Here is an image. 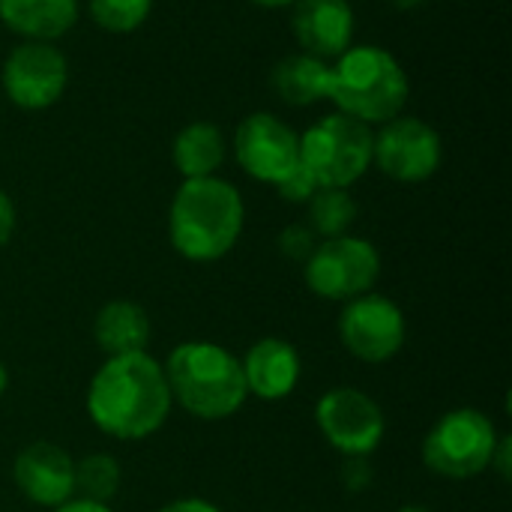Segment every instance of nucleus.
<instances>
[{
	"instance_id": "f257e3e1",
	"label": "nucleus",
	"mask_w": 512,
	"mask_h": 512,
	"mask_svg": "<svg viewBox=\"0 0 512 512\" xmlns=\"http://www.w3.org/2000/svg\"><path fill=\"white\" fill-rule=\"evenodd\" d=\"M87 417L117 441H144L171 417L165 369L147 351L108 357L87 387Z\"/></svg>"
},
{
	"instance_id": "f03ea898",
	"label": "nucleus",
	"mask_w": 512,
	"mask_h": 512,
	"mask_svg": "<svg viewBox=\"0 0 512 512\" xmlns=\"http://www.w3.org/2000/svg\"><path fill=\"white\" fill-rule=\"evenodd\" d=\"M246 225V204L234 183L216 177L183 180L168 207V240L192 264L225 258Z\"/></svg>"
},
{
	"instance_id": "7ed1b4c3",
	"label": "nucleus",
	"mask_w": 512,
	"mask_h": 512,
	"mask_svg": "<svg viewBox=\"0 0 512 512\" xmlns=\"http://www.w3.org/2000/svg\"><path fill=\"white\" fill-rule=\"evenodd\" d=\"M411 81L399 57L381 45H351L330 63L327 102L363 126H381L408 105Z\"/></svg>"
},
{
	"instance_id": "20e7f679",
	"label": "nucleus",
	"mask_w": 512,
	"mask_h": 512,
	"mask_svg": "<svg viewBox=\"0 0 512 512\" xmlns=\"http://www.w3.org/2000/svg\"><path fill=\"white\" fill-rule=\"evenodd\" d=\"M162 369L171 402L204 423L234 417L249 399L240 357L216 342H183L168 354Z\"/></svg>"
},
{
	"instance_id": "39448f33",
	"label": "nucleus",
	"mask_w": 512,
	"mask_h": 512,
	"mask_svg": "<svg viewBox=\"0 0 512 512\" xmlns=\"http://www.w3.org/2000/svg\"><path fill=\"white\" fill-rule=\"evenodd\" d=\"M300 165L321 189H351L372 168V126L339 111L300 132Z\"/></svg>"
},
{
	"instance_id": "423d86ee",
	"label": "nucleus",
	"mask_w": 512,
	"mask_h": 512,
	"mask_svg": "<svg viewBox=\"0 0 512 512\" xmlns=\"http://www.w3.org/2000/svg\"><path fill=\"white\" fill-rule=\"evenodd\" d=\"M495 423L477 408L447 411L423 441V462L444 480H474L492 465L498 447Z\"/></svg>"
},
{
	"instance_id": "0eeeda50",
	"label": "nucleus",
	"mask_w": 512,
	"mask_h": 512,
	"mask_svg": "<svg viewBox=\"0 0 512 512\" xmlns=\"http://www.w3.org/2000/svg\"><path fill=\"white\" fill-rule=\"evenodd\" d=\"M303 279L315 297L348 303L375 288L381 279V255L369 240L354 234L318 240L303 264Z\"/></svg>"
},
{
	"instance_id": "6e6552de",
	"label": "nucleus",
	"mask_w": 512,
	"mask_h": 512,
	"mask_svg": "<svg viewBox=\"0 0 512 512\" xmlns=\"http://www.w3.org/2000/svg\"><path fill=\"white\" fill-rule=\"evenodd\" d=\"M444 162L441 132L414 114H399L372 132V165L396 183H426Z\"/></svg>"
},
{
	"instance_id": "1a4fd4ad",
	"label": "nucleus",
	"mask_w": 512,
	"mask_h": 512,
	"mask_svg": "<svg viewBox=\"0 0 512 512\" xmlns=\"http://www.w3.org/2000/svg\"><path fill=\"white\" fill-rule=\"evenodd\" d=\"M324 441L345 459H369L387 432L381 405L357 387H333L315 405Z\"/></svg>"
},
{
	"instance_id": "9d476101",
	"label": "nucleus",
	"mask_w": 512,
	"mask_h": 512,
	"mask_svg": "<svg viewBox=\"0 0 512 512\" xmlns=\"http://www.w3.org/2000/svg\"><path fill=\"white\" fill-rule=\"evenodd\" d=\"M66 84L69 63L54 42H18L0 66V87L21 111H45L57 105Z\"/></svg>"
},
{
	"instance_id": "9b49d317",
	"label": "nucleus",
	"mask_w": 512,
	"mask_h": 512,
	"mask_svg": "<svg viewBox=\"0 0 512 512\" xmlns=\"http://www.w3.org/2000/svg\"><path fill=\"white\" fill-rule=\"evenodd\" d=\"M231 150L243 174L279 186L300 165V132L270 111H255L237 123Z\"/></svg>"
},
{
	"instance_id": "f8f14e48",
	"label": "nucleus",
	"mask_w": 512,
	"mask_h": 512,
	"mask_svg": "<svg viewBox=\"0 0 512 512\" xmlns=\"http://www.w3.org/2000/svg\"><path fill=\"white\" fill-rule=\"evenodd\" d=\"M408 327L402 309L384 294H363L342 306L339 312V339L345 351L363 363H387L405 345Z\"/></svg>"
},
{
	"instance_id": "ddd939ff",
	"label": "nucleus",
	"mask_w": 512,
	"mask_h": 512,
	"mask_svg": "<svg viewBox=\"0 0 512 512\" xmlns=\"http://www.w3.org/2000/svg\"><path fill=\"white\" fill-rule=\"evenodd\" d=\"M12 480L30 504L57 510L75 495V459L51 441H33L15 456Z\"/></svg>"
},
{
	"instance_id": "4468645a",
	"label": "nucleus",
	"mask_w": 512,
	"mask_h": 512,
	"mask_svg": "<svg viewBox=\"0 0 512 512\" xmlns=\"http://www.w3.org/2000/svg\"><path fill=\"white\" fill-rule=\"evenodd\" d=\"M354 6L348 0H297L291 6V33L300 48L333 63L354 45Z\"/></svg>"
},
{
	"instance_id": "2eb2a0df",
	"label": "nucleus",
	"mask_w": 512,
	"mask_h": 512,
	"mask_svg": "<svg viewBox=\"0 0 512 512\" xmlns=\"http://www.w3.org/2000/svg\"><path fill=\"white\" fill-rule=\"evenodd\" d=\"M243 366V378H246V390L249 396L261 399V402H282L294 393V387L300 384V354L291 342L267 336L258 339L240 360Z\"/></svg>"
},
{
	"instance_id": "dca6fc26",
	"label": "nucleus",
	"mask_w": 512,
	"mask_h": 512,
	"mask_svg": "<svg viewBox=\"0 0 512 512\" xmlns=\"http://www.w3.org/2000/svg\"><path fill=\"white\" fill-rule=\"evenodd\" d=\"M78 21V0H0V24L21 42H57Z\"/></svg>"
},
{
	"instance_id": "f3484780",
	"label": "nucleus",
	"mask_w": 512,
	"mask_h": 512,
	"mask_svg": "<svg viewBox=\"0 0 512 512\" xmlns=\"http://www.w3.org/2000/svg\"><path fill=\"white\" fill-rule=\"evenodd\" d=\"M153 336L150 315L144 306L132 300H111L96 312L93 321V339L102 354L108 357H123V354H141L147 351Z\"/></svg>"
},
{
	"instance_id": "a211bd4d",
	"label": "nucleus",
	"mask_w": 512,
	"mask_h": 512,
	"mask_svg": "<svg viewBox=\"0 0 512 512\" xmlns=\"http://www.w3.org/2000/svg\"><path fill=\"white\" fill-rule=\"evenodd\" d=\"M228 159V141L225 132L216 123L195 120L186 123L171 144V162L180 171L183 180H198V177H216L219 168Z\"/></svg>"
},
{
	"instance_id": "6ab92c4d",
	"label": "nucleus",
	"mask_w": 512,
	"mask_h": 512,
	"mask_svg": "<svg viewBox=\"0 0 512 512\" xmlns=\"http://www.w3.org/2000/svg\"><path fill=\"white\" fill-rule=\"evenodd\" d=\"M327 78H330V63L318 60L306 51L288 54L285 60L276 63V69L270 75L279 99L288 105H297V108L327 102Z\"/></svg>"
},
{
	"instance_id": "aec40b11",
	"label": "nucleus",
	"mask_w": 512,
	"mask_h": 512,
	"mask_svg": "<svg viewBox=\"0 0 512 512\" xmlns=\"http://www.w3.org/2000/svg\"><path fill=\"white\" fill-rule=\"evenodd\" d=\"M357 222V201L348 189H318L306 204V225L318 240L351 234Z\"/></svg>"
},
{
	"instance_id": "412c9836",
	"label": "nucleus",
	"mask_w": 512,
	"mask_h": 512,
	"mask_svg": "<svg viewBox=\"0 0 512 512\" xmlns=\"http://www.w3.org/2000/svg\"><path fill=\"white\" fill-rule=\"evenodd\" d=\"M120 480H123L120 465L108 453H90L81 462H75V492H78V498L108 504L117 495Z\"/></svg>"
},
{
	"instance_id": "4be33fe9",
	"label": "nucleus",
	"mask_w": 512,
	"mask_h": 512,
	"mask_svg": "<svg viewBox=\"0 0 512 512\" xmlns=\"http://www.w3.org/2000/svg\"><path fill=\"white\" fill-rule=\"evenodd\" d=\"M87 9L96 27L108 33H132L150 18L153 0H87Z\"/></svg>"
},
{
	"instance_id": "5701e85b",
	"label": "nucleus",
	"mask_w": 512,
	"mask_h": 512,
	"mask_svg": "<svg viewBox=\"0 0 512 512\" xmlns=\"http://www.w3.org/2000/svg\"><path fill=\"white\" fill-rule=\"evenodd\" d=\"M315 246H318V237L312 234V228L306 222H294L279 234V249L288 261L306 264V258L315 252Z\"/></svg>"
},
{
	"instance_id": "b1692460",
	"label": "nucleus",
	"mask_w": 512,
	"mask_h": 512,
	"mask_svg": "<svg viewBox=\"0 0 512 512\" xmlns=\"http://www.w3.org/2000/svg\"><path fill=\"white\" fill-rule=\"evenodd\" d=\"M321 186L315 183V177L303 168V165H297L279 186H276V192L288 201V204H309V198L318 192Z\"/></svg>"
},
{
	"instance_id": "393cba45",
	"label": "nucleus",
	"mask_w": 512,
	"mask_h": 512,
	"mask_svg": "<svg viewBox=\"0 0 512 512\" xmlns=\"http://www.w3.org/2000/svg\"><path fill=\"white\" fill-rule=\"evenodd\" d=\"M342 480H345V486H348L351 492L369 489V483H372V468H369V462H366V459H348V465H345V471H342Z\"/></svg>"
},
{
	"instance_id": "a878e982",
	"label": "nucleus",
	"mask_w": 512,
	"mask_h": 512,
	"mask_svg": "<svg viewBox=\"0 0 512 512\" xmlns=\"http://www.w3.org/2000/svg\"><path fill=\"white\" fill-rule=\"evenodd\" d=\"M15 222H18L15 204H12V198L0 189V249L12 240V234H15Z\"/></svg>"
},
{
	"instance_id": "bb28decb",
	"label": "nucleus",
	"mask_w": 512,
	"mask_h": 512,
	"mask_svg": "<svg viewBox=\"0 0 512 512\" xmlns=\"http://www.w3.org/2000/svg\"><path fill=\"white\" fill-rule=\"evenodd\" d=\"M489 468H495L498 474H501V480H510L512 477V438L510 435H501L498 438V447H495V453H492V465Z\"/></svg>"
},
{
	"instance_id": "cd10ccee",
	"label": "nucleus",
	"mask_w": 512,
	"mask_h": 512,
	"mask_svg": "<svg viewBox=\"0 0 512 512\" xmlns=\"http://www.w3.org/2000/svg\"><path fill=\"white\" fill-rule=\"evenodd\" d=\"M159 512H222L216 504L204 501V498H180V501H171L165 504Z\"/></svg>"
},
{
	"instance_id": "c85d7f7f",
	"label": "nucleus",
	"mask_w": 512,
	"mask_h": 512,
	"mask_svg": "<svg viewBox=\"0 0 512 512\" xmlns=\"http://www.w3.org/2000/svg\"><path fill=\"white\" fill-rule=\"evenodd\" d=\"M54 512H114L108 504L99 501H87V498H69L66 504H60Z\"/></svg>"
},
{
	"instance_id": "c756f323",
	"label": "nucleus",
	"mask_w": 512,
	"mask_h": 512,
	"mask_svg": "<svg viewBox=\"0 0 512 512\" xmlns=\"http://www.w3.org/2000/svg\"><path fill=\"white\" fill-rule=\"evenodd\" d=\"M249 3H255L261 9H291L297 0H249Z\"/></svg>"
},
{
	"instance_id": "7c9ffc66",
	"label": "nucleus",
	"mask_w": 512,
	"mask_h": 512,
	"mask_svg": "<svg viewBox=\"0 0 512 512\" xmlns=\"http://www.w3.org/2000/svg\"><path fill=\"white\" fill-rule=\"evenodd\" d=\"M6 387H9V369H6L3 360H0V396L6 393Z\"/></svg>"
},
{
	"instance_id": "2f4dec72",
	"label": "nucleus",
	"mask_w": 512,
	"mask_h": 512,
	"mask_svg": "<svg viewBox=\"0 0 512 512\" xmlns=\"http://www.w3.org/2000/svg\"><path fill=\"white\" fill-rule=\"evenodd\" d=\"M399 512H432L429 507H420V504H408V507H402Z\"/></svg>"
},
{
	"instance_id": "473e14b6",
	"label": "nucleus",
	"mask_w": 512,
	"mask_h": 512,
	"mask_svg": "<svg viewBox=\"0 0 512 512\" xmlns=\"http://www.w3.org/2000/svg\"><path fill=\"white\" fill-rule=\"evenodd\" d=\"M399 6H417V3H423V0H396Z\"/></svg>"
}]
</instances>
